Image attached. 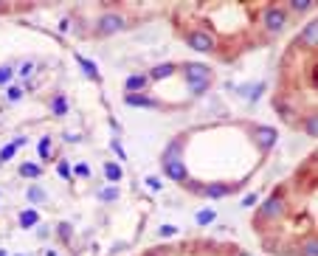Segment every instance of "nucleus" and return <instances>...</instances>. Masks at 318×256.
<instances>
[{
	"mask_svg": "<svg viewBox=\"0 0 318 256\" xmlns=\"http://www.w3.org/2000/svg\"><path fill=\"white\" fill-rule=\"evenodd\" d=\"M164 175L175 183H189V172H186V164L180 158V144L172 141L169 149L164 152Z\"/></svg>",
	"mask_w": 318,
	"mask_h": 256,
	"instance_id": "obj_1",
	"label": "nucleus"
},
{
	"mask_svg": "<svg viewBox=\"0 0 318 256\" xmlns=\"http://www.w3.org/2000/svg\"><path fill=\"white\" fill-rule=\"evenodd\" d=\"M183 76L189 82V90L195 96H203V93L211 87V68L203 65V62H186L183 65Z\"/></svg>",
	"mask_w": 318,
	"mask_h": 256,
	"instance_id": "obj_2",
	"label": "nucleus"
},
{
	"mask_svg": "<svg viewBox=\"0 0 318 256\" xmlns=\"http://www.w3.org/2000/svg\"><path fill=\"white\" fill-rule=\"evenodd\" d=\"M288 23H290V14L284 6H268L262 12V28L268 34H281Z\"/></svg>",
	"mask_w": 318,
	"mask_h": 256,
	"instance_id": "obj_3",
	"label": "nucleus"
},
{
	"mask_svg": "<svg viewBox=\"0 0 318 256\" xmlns=\"http://www.w3.org/2000/svg\"><path fill=\"white\" fill-rule=\"evenodd\" d=\"M186 45H189L192 51H200V54H214V51H217L214 37L208 34V31H200V28L186 34Z\"/></svg>",
	"mask_w": 318,
	"mask_h": 256,
	"instance_id": "obj_4",
	"label": "nucleus"
},
{
	"mask_svg": "<svg viewBox=\"0 0 318 256\" xmlns=\"http://www.w3.org/2000/svg\"><path fill=\"white\" fill-rule=\"evenodd\" d=\"M124 28H127V20H124L121 14H116V12L102 14V17H99V25H96V31L102 37H113V34H118V31H124Z\"/></svg>",
	"mask_w": 318,
	"mask_h": 256,
	"instance_id": "obj_5",
	"label": "nucleus"
},
{
	"mask_svg": "<svg viewBox=\"0 0 318 256\" xmlns=\"http://www.w3.org/2000/svg\"><path fill=\"white\" fill-rule=\"evenodd\" d=\"M281 211H284V195H281V191H273V195L262 203V208H259V219H276V217H281Z\"/></svg>",
	"mask_w": 318,
	"mask_h": 256,
	"instance_id": "obj_6",
	"label": "nucleus"
},
{
	"mask_svg": "<svg viewBox=\"0 0 318 256\" xmlns=\"http://www.w3.org/2000/svg\"><path fill=\"white\" fill-rule=\"evenodd\" d=\"M276 138H279V133H276L273 127H257V130H253V141H257V146L262 149V152L273 149V146H276Z\"/></svg>",
	"mask_w": 318,
	"mask_h": 256,
	"instance_id": "obj_7",
	"label": "nucleus"
},
{
	"mask_svg": "<svg viewBox=\"0 0 318 256\" xmlns=\"http://www.w3.org/2000/svg\"><path fill=\"white\" fill-rule=\"evenodd\" d=\"M124 104H130V107H144V110L161 107L158 99H149V96H144V93H124Z\"/></svg>",
	"mask_w": 318,
	"mask_h": 256,
	"instance_id": "obj_8",
	"label": "nucleus"
},
{
	"mask_svg": "<svg viewBox=\"0 0 318 256\" xmlns=\"http://www.w3.org/2000/svg\"><path fill=\"white\" fill-rule=\"evenodd\" d=\"M195 191H200V195H206V197H211V200H217V197L231 195V186H226V183H206V186H197Z\"/></svg>",
	"mask_w": 318,
	"mask_h": 256,
	"instance_id": "obj_9",
	"label": "nucleus"
},
{
	"mask_svg": "<svg viewBox=\"0 0 318 256\" xmlns=\"http://www.w3.org/2000/svg\"><path fill=\"white\" fill-rule=\"evenodd\" d=\"M318 40V23L315 20H310V23H304V28H301V37H299V45H304V48H312Z\"/></svg>",
	"mask_w": 318,
	"mask_h": 256,
	"instance_id": "obj_10",
	"label": "nucleus"
},
{
	"mask_svg": "<svg viewBox=\"0 0 318 256\" xmlns=\"http://www.w3.org/2000/svg\"><path fill=\"white\" fill-rule=\"evenodd\" d=\"M175 71H178V65H175V62H161V65H155L152 71H149V76H147V79L161 82V79H166V76H172Z\"/></svg>",
	"mask_w": 318,
	"mask_h": 256,
	"instance_id": "obj_11",
	"label": "nucleus"
},
{
	"mask_svg": "<svg viewBox=\"0 0 318 256\" xmlns=\"http://www.w3.org/2000/svg\"><path fill=\"white\" fill-rule=\"evenodd\" d=\"M147 73H133V76H127V82H124V90L127 93H141L144 87H147Z\"/></svg>",
	"mask_w": 318,
	"mask_h": 256,
	"instance_id": "obj_12",
	"label": "nucleus"
},
{
	"mask_svg": "<svg viewBox=\"0 0 318 256\" xmlns=\"http://www.w3.org/2000/svg\"><path fill=\"white\" fill-rule=\"evenodd\" d=\"M20 146H25V138L23 135H17V138L12 141V144H6L3 149H0V164H6V161H12L14 155H17V149Z\"/></svg>",
	"mask_w": 318,
	"mask_h": 256,
	"instance_id": "obj_13",
	"label": "nucleus"
},
{
	"mask_svg": "<svg viewBox=\"0 0 318 256\" xmlns=\"http://www.w3.org/2000/svg\"><path fill=\"white\" fill-rule=\"evenodd\" d=\"M121 164L118 161H104V177H107V183H118L121 180Z\"/></svg>",
	"mask_w": 318,
	"mask_h": 256,
	"instance_id": "obj_14",
	"label": "nucleus"
},
{
	"mask_svg": "<svg viewBox=\"0 0 318 256\" xmlns=\"http://www.w3.org/2000/svg\"><path fill=\"white\" fill-rule=\"evenodd\" d=\"M76 62L82 65V71L87 73V79H93V82H99L102 76H99V68H96V62L93 59H87V56H82V54H76Z\"/></svg>",
	"mask_w": 318,
	"mask_h": 256,
	"instance_id": "obj_15",
	"label": "nucleus"
},
{
	"mask_svg": "<svg viewBox=\"0 0 318 256\" xmlns=\"http://www.w3.org/2000/svg\"><path fill=\"white\" fill-rule=\"evenodd\" d=\"M20 228H34L40 222V211L37 208H25V211H20Z\"/></svg>",
	"mask_w": 318,
	"mask_h": 256,
	"instance_id": "obj_16",
	"label": "nucleus"
},
{
	"mask_svg": "<svg viewBox=\"0 0 318 256\" xmlns=\"http://www.w3.org/2000/svg\"><path fill=\"white\" fill-rule=\"evenodd\" d=\"M51 113H54V116H65L68 113V99L62 96V93H56V96L51 99Z\"/></svg>",
	"mask_w": 318,
	"mask_h": 256,
	"instance_id": "obj_17",
	"label": "nucleus"
},
{
	"mask_svg": "<svg viewBox=\"0 0 318 256\" xmlns=\"http://www.w3.org/2000/svg\"><path fill=\"white\" fill-rule=\"evenodd\" d=\"M20 175L28 177V180H34V177L43 175V166H37V164H20Z\"/></svg>",
	"mask_w": 318,
	"mask_h": 256,
	"instance_id": "obj_18",
	"label": "nucleus"
},
{
	"mask_svg": "<svg viewBox=\"0 0 318 256\" xmlns=\"http://www.w3.org/2000/svg\"><path fill=\"white\" fill-rule=\"evenodd\" d=\"M197 226H211V222H214L217 219V211L214 208H203V211H197Z\"/></svg>",
	"mask_w": 318,
	"mask_h": 256,
	"instance_id": "obj_19",
	"label": "nucleus"
},
{
	"mask_svg": "<svg viewBox=\"0 0 318 256\" xmlns=\"http://www.w3.org/2000/svg\"><path fill=\"white\" fill-rule=\"evenodd\" d=\"M99 200L102 203H116L118 200V189L116 186H104V189L99 191Z\"/></svg>",
	"mask_w": 318,
	"mask_h": 256,
	"instance_id": "obj_20",
	"label": "nucleus"
},
{
	"mask_svg": "<svg viewBox=\"0 0 318 256\" xmlns=\"http://www.w3.org/2000/svg\"><path fill=\"white\" fill-rule=\"evenodd\" d=\"M37 152H40V158H43V161H51V138H48V135H43V138H40Z\"/></svg>",
	"mask_w": 318,
	"mask_h": 256,
	"instance_id": "obj_21",
	"label": "nucleus"
},
{
	"mask_svg": "<svg viewBox=\"0 0 318 256\" xmlns=\"http://www.w3.org/2000/svg\"><path fill=\"white\" fill-rule=\"evenodd\" d=\"M304 133L310 135V138H315V135H318V118H315V113L304 118Z\"/></svg>",
	"mask_w": 318,
	"mask_h": 256,
	"instance_id": "obj_22",
	"label": "nucleus"
},
{
	"mask_svg": "<svg viewBox=\"0 0 318 256\" xmlns=\"http://www.w3.org/2000/svg\"><path fill=\"white\" fill-rule=\"evenodd\" d=\"M56 172H59L62 180H71V177H74V166L68 164V161H59V164H56Z\"/></svg>",
	"mask_w": 318,
	"mask_h": 256,
	"instance_id": "obj_23",
	"label": "nucleus"
},
{
	"mask_svg": "<svg viewBox=\"0 0 318 256\" xmlns=\"http://www.w3.org/2000/svg\"><path fill=\"white\" fill-rule=\"evenodd\" d=\"M301 256H318V239H315V234H312V237L304 242V250H301Z\"/></svg>",
	"mask_w": 318,
	"mask_h": 256,
	"instance_id": "obj_24",
	"label": "nucleus"
},
{
	"mask_svg": "<svg viewBox=\"0 0 318 256\" xmlns=\"http://www.w3.org/2000/svg\"><path fill=\"white\" fill-rule=\"evenodd\" d=\"M45 197H48V195H45L40 186H31V189H28V200L31 203H45Z\"/></svg>",
	"mask_w": 318,
	"mask_h": 256,
	"instance_id": "obj_25",
	"label": "nucleus"
},
{
	"mask_svg": "<svg viewBox=\"0 0 318 256\" xmlns=\"http://www.w3.org/2000/svg\"><path fill=\"white\" fill-rule=\"evenodd\" d=\"M6 99H9V102H20V99H23V87H20V85H9L6 87Z\"/></svg>",
	"mask_w": 318,
	"mask_h": 256,
	"instance_id": "obj_26",
	"label": "nucleus"
},
{
	"mask_svg": "<svg viewBox=\"0 0 318 256\" xmlns=\"http://www.w3.org/2000/svg\"><path fill=\"white\" fill-rule=\"evenodd\" d=\"M14 76V68L12 65H0V85H9Z\"/></svg>",
	"mask_w": 318,
	"mask_h": 256,
	"instance_id": "obj_27",
	"label": "nucleus"
},
{
	"mask_svg": "<svg viewBox=\"0 0 318 256\" xmlns=\"http://www.w3.org/2000/svg\"><path fill=\"white\" fill-rule=\"evenodd\" d=\"M110 149L116 152V158H118V161L127 158V152H124V146H121V141H118V138H110Z\"/></svg>",
	"mask_w": 318,
	"mask_h": 256,
	"instance_id": "obj_28",
	"label": "nucleus"
},
{
	"mask_svg": "<svg viewBox=\"0 0 318 256\" xmlns=\"http://www.w3.org/2000/svg\"><path fill=\"white\" fill-rule=\"evenodd\" d=\"M56 234H59L62 239H71V234H74V228H71V222H59V228H56Z\"/></svg>",
	"mask_w": 318,
	"mask_h": 256,
	"instance_id": "obj_29",
	"label": "nucleus"
},
{
	"mask_svg": "<svg viewBox=\"0 0 318 256\" xmlns=\"http://www.w3.org/2000/svg\"><path fill=\"white\" fill-rule=\"evenodd\" d=\"M144 183H147V189H152V191H161V186H164V183H161V177H155V175H149Z\"/></svg>",
	"mask_w": 318,
	"mask_h": 256,
	"instance_id": "obj_30",
	"label": "nucleus"
},
{
	"mask_svg": "<svg viewBox=\"0 0 318 256\" xmlns=\"http://www.w3.org/2000/svg\"><path fill=\"white\" fill-rule=\"evenodd\" d=\"M74 175L76 177H90V166H87V164H76L74 166Z\"/></svg>",
	"mask_w": 318,
	"mask_h": 256,
	"instance_id": "obj_31",
	"label": "nucleus"
},
{
	"mask_svg": "<svg viewBox=\"0 0 318 256\" xmlns=\"http://www.w3.org/2000/svg\"><path fill=\"white\" fill-rule=\"evenodd\" d=\"M257 200H259V195H257V191H251V195H245V197H242V208H251V206H257Z\"/></svg>",
	"mask_w": 318,
	"mask_h": 256,
	"instance_id": "obj_32",
	"label": "nucleus"
},
{
	"mask_svg": "<svg viewBox=\"0 0 318 256\" xmlns=\"http://www.w3.org/2000/svg\"><path fill=\"white\" fill-rule=\"evenodd\" d=\"M290 9H296V12H307V9H312L310 0H296V3H290Z\"/></svg>",
	"mask_w": 318,
	"mask_h": 256,
	"instance_id": "obj_33",
	"label": "nucleus"
},
{
	"mask_svg": "<svg viewBox=\"0 0 318 256\" xmlns=\"http://www.w3.org/2000/svg\"><path fill=\"white\" fill-rule=\"evenodd\" d=\"M158 234L161 237H175V234H178V226H161Z\"/></svg>",
	"mask_w": 318,
	"mask_h": 256,
	"instance_id": "obj_34",
	"label": "nucleus"
},
{
	"mask_svg": "<svg viewBox=\"0 0 318 256\" xmlns=\"http://www.w3.org/2000/svg\"><path fill=\"white\" fill-rule=\"evenodd\" d=\"M31 71H34V62H23L20 65V76H31Z\"/></svg>",
	"mask_w": 318,
	"mask_h": 256,
	"instance_id": "obj_35",
	"label": "nucleus"
},
{
	"mask_svg": "<svg viewBox=\"0 0 318 256\" xmlns=\"http://www.w3.org/2000/svg\"><path fill=\"white\" fill-rule=\"evenodd\" d=\"M0 256H9V253H6V250H3V248H0Z\"/></svg>",
	"mask_w": 318,
	"mask_h": 256,
	"instance_id": "obj_36",
	"label": "nucleus"
},
{
	"mask_svg": "<svg viewBox=\"0 0 318 256\" xmlns=\"http://www.w3.org/2000/svg\"><path fill=\"white\" fill-rule=\"evenodd\" d=\"M48 256H56V253H54V250H48Z\"/></svg>",
	"mask_w": 318,
	"mask_h": 256,
	"instance_id": "obj_37",
	"label": "nucleus"
},
{
	"mask_svg": "<svg viewBox=\"0 0 318 256\" xmlns=\"http://www.w3.org/2000/svg\"><path fill=\"white\" fill-rule=\"evenodd\" d=\"M237 256H248V253H237Z\"/></svg>",
	"mask_w": 318,
	"mask_h": 256,
	"instance_id": "obj_38",
	"label": "nucleus"
}]
</instances>
